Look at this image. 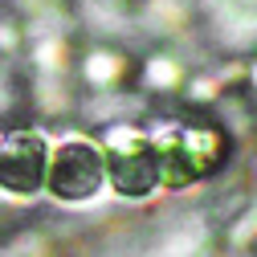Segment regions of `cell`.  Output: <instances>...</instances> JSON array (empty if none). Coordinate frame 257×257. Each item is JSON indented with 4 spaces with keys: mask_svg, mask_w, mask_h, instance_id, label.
<instances>
[{
    "mask_svg": "<svg viewBox=\"0 0 257 257\" xmlns=\"http://www.w3.org/2000/svg\"><path fill=\"white\" fill-rule=\"evenodd\" d=\"M147 131L159 155V188L164 192H188L196 184L216 180L237 151L212 114L180 110L176 118H164Z\"/></svg>",
    "mask_w": 257,
    "mask_h": 257,
    "instance_id": "1",
    "label": "cell"
},
{
    "mask_svg": "<svg viewBox=\"0 0 257 257\" xmlns=\"http://www.w3.org/2000/svg\"><path fill=\"white\" fill-rule=\"evenodd\" d=\"M94 139L102 143V155H106V192H114L118 200H131V204H143L155 192H164L151 131L139 118L94 126Z\"/></svg>",
    "mask_w": 257,
    "mask_h": 257,
    "instance_id": "2",
    "label": "cell"
},
{
    "mask_svg": "<svg viewBox=\"0 0 257 257\" xmlns=\"http://www.w3.org/2000/svg\"><path fill=\"white\" fill-rule=\"evenodd\" d=\"M102 192H106V155L94 131H70L61 143H53L41 196H49L53 204L78 208L98 200Z\"/></svg>",
    "mask_w": 257,
    "mask_h": 257,
    "instance_id": "3",
    "label": "cell"
},
{
    "mask_svg": "<svg viewBox=\"0 0 257 257\" xmlns=\"http://www.w3.org/2000/svg\"><path fill=\"white\" fill-rule=\"evenodd\" d=\"M49 131L41 126H5L0 139V192L13 200H33L45 192V168H49Z\"/></svg>",
    "mask_w": 257,
    "mask_h": 257,
    "instance_id": "4",
    "label": "cell"
},
{
    "mask_svg": "<svg viewBox=\"0 0 257 257\" xmlns=\"http://www.w3.org/2000/svg\"><path fill=\"white\" fill-rule=\"evenodd\" d=\"M135 53L118 41H86L74 57V86L82 98L90 94H118L135 86Z\"/></svg>",
    "mask_w": 257,
    "mask_h": 257,
    "instance_id": "5",
    "label": "cell"
},
{
    "mask_svg": "<svg viewBox=\"0 0 257 257\" xmlns=\"http://www.w3.org/2000/svg\"><path fill=\"white\" fill-rule=\"evenodd\" d=\"M188 61L176 53V49H151L135 61V90L143 98H155V102H168V98H180V90L188 82Z\"/></svg>",
    "mask_w": 257,
    "mask_h": 257,
    "instance_id": "6",
    "label": "cell"
},
{
    "mask_svg": "<svg viewBox=\"0 0 257 257\" xmlns=\"http://www.w3.org/2000/svg\"><path fill=\"white\" fill-rule=\"evenodd\" d=\"M78 45L66 29H45L29 41V70L33 78H74Z\"/></svg>",
    "mask_w": 257,
    "mask_h": 257,
    "instance_id": "7",
    "label": "cell"
},
{
    "mask_svg": "<svg viewBox=\"0 0 257 257\" xmlns=\"http://www.w3.org/2000/svg\"><path fill=\"white\" fill-rule=\"evenodd\" d=\"M229 94V86L220 82V74L212 70H200V74H188V82H184V90H180V110H192V114H212L216 110V102Z\"/></svg>",
    "mask_w": 257,
    "mask_h": 257,
    "instance_id": "8",
    "label": "cell"
},
{
    "mask_svg": "<svg viewBox=\"0 0 257 257\" xmlns=\"http://www.w3.org/2000/svg\"><path fill=\"white\" fill-rule=\"evenodd\" d=\"M139 25L151 29L155 37H176L188 25V5L184 0H139Z\"/></svg>",
    "mask_w": 257,
    "mask_h": 257,
    "instance_id": "9",
    "label": "cell"
},
{
    "mask_svg": "<svg viewBox=\"0 0 257 257\" xmlns=\"http://www.w3.org/2000/svg\"><path fill=\"white\" fill-rule=\"evenodd\" d=\"M25 45H29L25 21L21 17H0V57H17Z\"/></svg>",
    "mask_w": 257,
    "mask_h": 257,
    "instance_id": "10",
    "label": "cell"
},
{
    "mask_svg": "<svg viewBox=\"0 0 257 257\" xmlns=\"http://www.w3.org/2000/svg\"><path fill=\"white\" fill-rule=\"evenodd\" d=\"M245 94H249V98L257 102V53L245 61Z\"/></svg>",
    "mask_w": 257,
    "mask_h": 257,
    "instance_id": "11",
    "label": "cell"
},
{
    "mask_svg": "<svg viewBox=\"0 0 257 257\" xmlns=\"http://www.w3.org/2000/svg\"><path fill=\"white\" fill-rule=\"evenodd\" d=\"M0 139H5V122H0Z\"/></svg>",
    "mask_w": 257,
    "mask_h": 257,
    "instance_id": "12",
    "label": "cell"
}]
</instances>
